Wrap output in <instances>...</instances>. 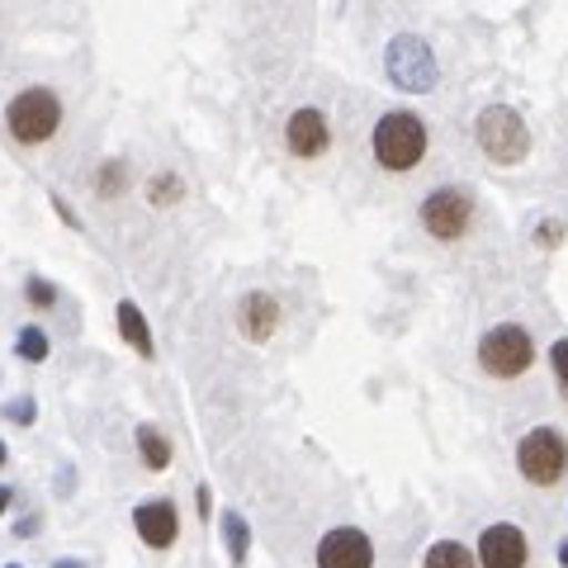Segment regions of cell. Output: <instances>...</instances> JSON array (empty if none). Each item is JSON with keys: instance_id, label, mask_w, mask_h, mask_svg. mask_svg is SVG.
I'll list each match as a JSON object with an SVG mask.
<instances>
[{"instance_id": "6da1fadb", "label": "cell", "mask_w": 568, "mask_h": 568, "mask_svg": "<svg viewBox=\"0 0 568 568\" xmlns=\"http://www.w3.org/2000/svg\"><path fill=\"white\" fill-rule=\"evenodd\" d=\"M369 148H375V162L384 171H413L426 156V119L413 110H388L375 133H369Z\"/></svg>"}, {"instance_id": "7a4b0ae2", "label": "cell", "mask_w": 568, "mask_h": 568, "mask_svg": "<svg viewBox=\"0 0 568 568\" xmlns=\"http://www.w3.org/2000/svg\"><path fill=\"white\" fill-rule=\"evenodd\" d=\"M6 129L14 142L24 148H43L48 138H58L62 129V100L48 91V85H29L6 104Z\"/></svg>"}, {"instance_id": "3957f363", "label": "cell", "mask_w": 568, "mask_h": 568, "mask_svg": "<svg viewBox=\"0 0 568 568\" xmlns=\"http://www.w3.org/2000/svg\"><path fill=\"white\" fill-rule=\"evenodd\" d=\"M474 138L488 162H497V166H517L530 152V129L511 104H488V110L474 119Z\"/></svg>"}, {"instance_id": "277c9868", "label": "cell", "mask_w": 568, "mask_h": 568, "mask_svg": "<svg viewBox=\"0 0 568 568\" xmlns=\"http://www.w3.org/2000/svg\"><path fill=\"white\" fill-rule=\"evenodd\" d=\"M384 71H388V81H394L398 91H407V95H426V91H436V81H440L436 52H432L426 39H417V33H398V39H388Z\"/></svg>"}, {"instance_id": "5b68a950", "label": "cell", "mask_w": 568, "mask_h": 568, "mask_svg": "<svg viewBox=\"0 0 568 568\" xmlns=\"http://www.w3.org/2000/svg\"><path fill=\"white\" fill-rule=\"evenodd\" d=\"M478 365H484L493 379H521L526 369L536 365V342H530L526 327L503 323V327L484 332V342H478Z\"/></svg>"}, {"instance_id": "8992f818", "label": "cell", "mask_w": 568, "mask_h": 568, "mask_svg": "<svg viewBox=\"0 0 568 568\" xmlns=\"http://www.w3.org/2000/svg\"><path fill=\"white\" fill-rule=\"evenodd\" d=\"M517 469H521L526 484H536V488L559 484L564 469H568V446H564V436L555 432V426H536V432L521 436Z\"/></svg>"}, {"instance_id": "52a82bcc", "label": "cell", "mask_w": 568, "mask_h": 568, "mask_svg": "<svg viewBox=\"0 0 568 568\" xmlns=\"http://www.w3.org/2000/svg\"><path fill=\"white\" fill-rule=\"evenodd\" d=\"M474 223V194L459 185H440L422 200V227L436 242H459Z\"/></svg>"}, {"instance_id": "ba28073f", "label": "cell", "mask_w": 568, "mask_h": 568, "mask_svg": "<svg viewBox=\"0 0 568 568\" xmlns=\"http://www.w3.org/2000/svg\"><path fill=\"white\" fill-rule=\"evenodd\" d=\"M317 568H375V545L365 530L336 526L317 540Z\"/></svg>"}, {"instance_id": "9c48e42d", "label": "cell", "mask_w": 568, "mask_h": 568, "mask_svg": "<svg viewBox=\"0 0 568 568\" xmlns=\"http://www.w3.org/2000/svg\"><path fill=\"white\" fill-rule=\"evenodd\" d=\"M284 148H290L294 156H304V162L323 156V152L332 148V123H327V114L313 110V104L294 110L290 123H284Z\"/></svg>"}, {"instance_id": "30bf717a", "label": "cell", "mask_w": 568, "mask_h": 568, "mask_svg": "<svg viewBox=\"0 0 568 568\" xmlns=\"http://www.w3.org/2000/svg\"><path fill=\"white\" fill-rule=\"evenodd\" d=\"M526 536L517 526H507V521H497V526H488L484 536H478V555H474V564L478 568H526Z\"/></svg>"}, {"instance_id": "8fae6325", "label": "cell", "mask_w": 568, "mask_h": 568, "mask_svg": "<svg viewBox=\"0 0 568 568\" xmlns=\"http://www.w3.org/2000/svg\"><path fill=\"white\" fill-rule=\"evenodd\" d=\"M133 530L148 549H171L175 536H181V511H175V503H166V497L142 503V507H133Z\"/></svg>"}, {"instance_id": "7c38bea8", "label": "cell", "mask_w": 568, "mask_h": 568, "mask_svg": "<svg viewBox=\"0 0 568 568\" xmlns=\"http://www.w3.org/2000/svg\"><path fill=\"white\" fill-rule=\"evenodd\" d=\"M237 327L246 342H271V336L280 332V298L275 294H265V290H252V294H242V304H237Z\"/></svg>"}, {"instance_id": "4fadbf2b", "label": "cell", "mask_w": 568, "mask_h": 568, "mask_svg": "<svg viewBox=\"0 0 568 568\" xmlns=\"http://www.w3.org/2000/svg\"><path fill=\"white\" fill-rule=\"evenodd\" d=\"M114 317H119V336H123V342H129L142 361H152L156 346H152V327H148V317H142V308L133 304V298H123V304L114 308Z\"/></svg>"}, {"instance_id": "5bb4252c", "label": "cell", "mask_w": 568, "mask_h": 568, "mask_svg": "<svg viewBox=\"0 0 568 568\" xmlns=\"http://www.w3.org/2000/svg\"><path fill=\"white\" fill-rule=\"evenodd\" d=\"M138 455H142V465L162 474L171 465V440L156 432V426H138Z\"/></svg>"}, {"instance_id": "9a60e30c", "label": "cell", "mask_w": 568, "mask_h": 568, "mask_svg": "<svg viewBox=\"0 0 568 568\" xmlns=\"http://www.w3.org/2000/svg\"><path fill=\"white\" fill-rule=\"evenodd\" d=\"M223 545H227V559L233 564H246V555H252V526H246L237 511H223Z\"/></svg>"}, {"instance_id": "2e32d148", "label": "cell", "mask_w": 568, "mask_h": 568, "mask_svg": "<svg viewBox=\"0 0 568 568\" xmlns=\"http://www.w3.org/2000/svg\"><path fill=\"white\" fill-rule=\"evenodd\" d=\"M422 568H478V564H474V555L459 540H436L432 549H426Z\"/></svg>"}, {"instance_id": "e0dca14e", "label": "cell", "mask_w": 568, "mask_h": 568, "mask_svg": "<svg viewBox=\"0 0 568 568\" xmlns=\"http://www.w3.org/2000/svg\"><path fill=\"white\" fill-rule=\"evenodd\" d=\"M14 351H20V361L43 365V361H48V351H52V342H48V332H43V327H20V342H14Z\"/></svg>"}, {"instance_id": "ac0fdd59", "label": "cell", "mask_w": 568, "mask_h": 568, "mask_svg": "<svg viewBox=\"0 0 568 568\" xmlns=\"http://www.w3.org/2000/svg\"><path fill=\"white\" fill-rule=\"evenodd\" d=\"M185 194V185H181V175H152L148 181V204H156V209H166V204H175Z\"/></svg>"}, {"instance_id": "d6986e66", "label": "cell", "mask_w": 568, "mask_h": 568, "mask_svg": "<svg viewBox=\"0 0 568 568\" xmlns=\"http://www.w3.org/2000/svg\"><path fill=\"white\" fill-rule=\"evenodd\" d=\"M123 185H129V166H123V162H104L100 175H95V194H100V200H114V194H123Z\"/></svg>"}, {"instance_id": "ffe728a7", "label": "cell", "mask_w": 568, "mask_h": 568, "mask_svg": "<svg viewBox=\"0 0 568 568\" xmlns=\"http://www.w3.org/2000/svg\"><path fill=\"white\" fill-rule=\"evenodd\" d=\"M24 294H29V304H33V308H52V304H58V290H52L48 280H39V275L24 284Z\"/></svg>"}, {"instance_id": "44dd1931", "label": "cell", "mask_w": 568, "mask_h": 568, "mask_svg": "<svg viewBox=\"0 0 568 568\" xmlns=\"http://www.w3.org/2000/svg\"><path fill=\"white\" fill-rule=\"evenodd\" d=\"M549 365H555V379H559V394L568 398V336L549 346Z\"/></svg>"}, {"instance_id": "7402d4cb", "label": "cell", "mask_w": 568, "mask_h": 568, "mask_svg": "<svg viewBox=\"0 0 568 568\" xmlns=\"http://www.w3.org/2000/svg\"><path fill=\"white\" fill-rule=\"evenodd\" d=\"M564 242V223L559 219H545L540 223V246H559Z\"/></svg>"}, {"instance_id": "603a6c76", "label": "cell", "mask_w": 568, "mask_h": 568, "mask_svg": "<svg viewBox=\"0 0 568 568\" xmlns=\"http://www.w3.org/2000/svg\"><path fill=\"white\" fill-rule=\"evenodd\" d=\"M10 417L20 422V426H29V422H33V398H20V403H14V407H10Z\"/></svg>"}, {"instance_id": "cb8c5ba5", "label": "cell", "mask_w": 568, "mask_h": 568, "mask_svg": "<svg viewBox=\"0 0 568 568\" xmlns=\"http://www.w3.org/2000/svg\"><path fill=\"white\" fill-rule=\"evenodd\" d=\"M6 511H10V488L0 484V517H6Z\"/></svg>"}, {"instance_id": "d4e9b609", "label": "cell", "mask_w": 568, "mask_h": 568, "mask_svg": "<svg viewBox=\"0 0 568 568\" xmlns=\"http://www.w3.org/2000/svg\"><path fill=\"white\" fill-rule=\"evenodd\" d=\"M52 568H85V564H81V559H58Z\"/></svg>"}, {"instance_id": "484cf974", "label": "cell", "mask_w": 568, "mask_h": 568, "mask_svg": "<svg viewBox=\"0 0 568 568\" xmlns=\"http://www.w3.org/2000/svg\"><path fill=\"white\" fill-rule=\"evenodd\" d=\"M559 564H564V568H568V540H564V545H559Z\"/></svg>"}, {"instance_id": "4316f807", "label": "cell", "mask_w": 568, "mask_h": 568, "mask_svg": "<svg viewBox=\"0 0 568 568\" xmlns=\"http://www.w3.org/2000/svg\"><path fill=\"white\" fill-rule=\"evenodd\" d=\"M6 459H10V450H6V440H0V465H6Z\"/></svg>"}, {"instance_id": "83f0119b", "label": "cell", "mask_w": 568, "mask_h": 568, "mask_svg": "<svg viewBox=\"0 0 568 568\" xmlns=\"http://www.w3.org/2000/svg\"><path fill=\"white\" fill-rule=\"evenodd\" d=\"M6 568H24V564H6Z\"/></svg>"}]
</instances>
